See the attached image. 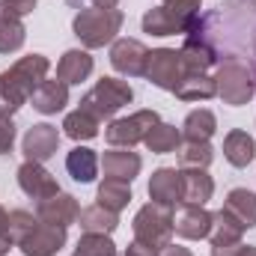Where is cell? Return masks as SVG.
I'll use <instances>...</instances> for the list:
<instances>
[{
    "label": "cell",
    "instance_id": "37",
    "mask_svg": "<svg viewBox=\"0 0 256 256\" xmlns=\"http://www.w3.org/2000/svg\"><path fill=\"white\" fill-rule=\"evenodd\" d=\"M126 256H158V250H152L149 244H143V242L134 238V242L126 248Z\"/></svg>",
    "mask_w": 256,
    "mask_h": 256
},
{
    "label": "cell",
    "instance_id": "19",
    "mask_svg": "<svg viewBox=\"0 0 256 256\" xmlns=\"http://www.w3.org/2000/svg\"><path fill=\"white\" fill-rule=\"evenodd\" d=\"M30 102H33V110H39L45 116H54V114L66 110V104H68V84H63V80H48L45 78L36 86V92L30 96Z\"/></svg>",
    "mask_w": 256,
    "mask_h": 256
},
{
    "label": "cell",
    "instance_id": "33",
    "mask_svg": "<svg viewBox=\"0 0 256 256\" xmlns=\"http://www.w3.org/2000/svg\"><path fill=\"white\" fill-rule=\"evenodd\" d=\"M72 256H116V244L110 242V236L102 232H84L74 244Z\"/></svg>",
    "mask_w": 256,
    "mask_h": 256
},
{
    "label": "cell",
    "instance_id": "41",
    "mask_svg": "<svg viewBox=\"0 0 256 256\" xmlns=\"http://www.w3.org/2000/svg\"><path fill=\"white\" fill-rule=\"evenodd\" d=\"M0 232H9V212L0 206Z\"/></svg>",
    "mask_w": 256,
    "mask_h": 256
},
{
    "label": "cell",
    "instance_id": "16",
    "mask_svg": "<svg viewBox=\"0 0 256 256\" xmlns=\"http://www.w3.org/2000/svg\"><path fill=\"white\" fill-rule=\"evenodd\" d=\"M78 214H80L78 200L63 191L42 200V202H36V218L45 220V224H54V226H66L68 230L72 224H78Z\"/></svg>",
    "mask_w": 256,
    "mask_h": 256
},
{
    "label": "cell",
    "instance_id": "8",
    "mask_svg": "<svg viewBox=\"0 0 256 256\" xmlns=\"http://www.w3.org/2000/svg\"><path fill=\"white\" fill-rule=\"evenodd\" d=\"M161 122L158 110H137L122 120H110V126L104 128V140L110 143V149H131L137 143L146 140V134Z\"/></svg>",
    "mask_w": 256,
    "mask_h": 256
},
{
    "label": "cell",
    "instance_id": "11",
    "mask_svg": "<svg viewBox=\"0 0 256 256\" xmlns=\"http://www.w3.org/2000/svg\"><path fill=\"white\" fill-rule=\"evenodd\" d=\"M146 60H149V48L140 39L122 36L110 45V66L122 78H143L146 74Z\"/></svg>",
    "mask_w": 256,
    "mask_h": 256
},
{
    "label": "cell",
    "instance_id": "4",
    "mask_svg": "<svg viewBox=\"0 0 256 256\" xmlns=\"http://www.w3.org/2000/svg\"><path fill=\"white\" fill-rule=\"evenodd\" d=\"M134 238L149 244L152 250H164L173 238V208L161 206V202H146L143 208H137L134 220H131Z\"/></svg>",
    "mask_w": 256,
    "mask_h": 256
},
{
    "label": "cell",
    "instance_id": "9",
    "mask_svg": "<svg viewBox=\"0 0 256 256\" xmlns=\"http://www.w3.org/2000/svg\"><path fill=\"white\" fill-rule=\"evenodd\" d=\"M68 242V230L66 226H54V224H45L36 218V224L24 232V238L15 244L21 248L24 256H57Z\"/></svg>",
    "mask_w": 256,
    "mask_h": 256
},
{
    "label": "cell",
    "instance_id": "14",
    "mask_svg": "<svg viewBox=\"0 0 256 256\" xmlns=\"http://www.w3.org/2000/svg\"><path fill=\"white\" fill-rule=\"evenodd\" d=\"M212 220H214V214H212L206 206H182V208L173 214V232H176L179 238L200 242V238H208Z\"/></svg>",
    "mask_w": 256,
    "mask_h": 256
},
{
    "label": "cell",
    "instance_id": "21",
    "mask_svg": "<svg viewBox=\"0 0 256 256\" xmlns=\"http://www.w3.org/2000/svg\"><path fill=\"white\" fill-rule=\"evenodd\" d=\"M182 173V206H206L214 194V179L206 170H179Z\"/></svg>",
    "mask_w": 256,
    "mask_h": 256
},
{
    "label": "cell",
    "instance_id": "29",
    "mask_svg": "<svg viewBox=\"0 0 256 256\" xmlns=\"http://www.w3.org/2000/svg\"><path fill=\"white\" fill-rule=\"evenodd\" d=\"M98 206H104V208H110V212H122L128 202L134 200L131 196V182H122V179H104L102 185H98Z\"/></svg>",
    "mask_w": 256,
    "mask_h": 256
},
{
    "label": "cell",
    "instance_id": "12",
    "mask_svg": "<svg viewBox=\"0 0 256 256\" xmlns=\"http://www.w3.org/2000/svg\"><path fill=\"white\" fill-rule=\"evenodd\" d=\"M60 149V131L51 122H36L33 128H27L24 140H21V152H24V161H36V164H45L48 158H54Z\"/></svg>",
    "mask_w": 256,
    "mask_h": 256
},
{
    "label": "cell",
    "instance_id": "28",
    "mask_svg": "<svg viewBox=\"0 0 256 256\" xmlns=\"http://www.w3.org/2000/svg\"><path fill=\"white\" fill-rule=\"evenodd\" d=\"M176 98H182V102H208V98H214L218 96V84H214V78L212 74H188L185 80H182V86L173 92Z\"/></svg>",
    "mask_w": 256,
    "mask_h": 256
},
{
    "label": "cell",
    "instance_id": "42",
    "mask_svg": "<svg viewBox=\"0 0 256 256\" xmlns=\"http://www.w3.org/2000/svg\"><path fill=\"white\" fill-rule=\"evenodd\" d=\"M238 256H256V244H242Z\"/></svg>",
    "mask_w": 256,
    "mask_h": 256
},
{
    "label": "cell",
    "instance_id": "30",
    "mask_svg": "<svg viewBox=\"0 0 256 256\" xmlns=\"http://www.w3.org/2000/svg\"><path fill=\"white\" fill-rule=\"evenodd\" d=\"M143 143H146L149 152H155V155H167V152H176V149L182 146V131H179L176 126H170V122H158V126L146 134Z\"/></svg>",
    "mask_w": 256,
    "mask_h": 256
},
{
    "label": "cell",
    "instance_id": "18",
    "mask_svg": "<svg viewBox=\"0 0 256 256\" xmlns=\"http://www.w3.org/2000/svg\"><path fill=\"white\" fill-rule=\"evenodd\" d=\"M143 158L131 149H108L102 155V170L108 179H122V182H134V176L140 173Z\"/></svg>",
    "mask_w": 256,
    "mask_h": 256
},
{
    "label": "cell",
    "instance_id": "22",
    "mask_svg": "<svg viewBox=\"0 0 256 256\" xmlns=\"http://www.w3.org/2000/svg\"><path fill=\"white\" fill-rule=\"evenodd\" d=\"M98 167H102V158H98L90 146H80V143H78V146L66 155V170H68V176H72L74 182H80V185L96 182Z\"/></svg>",
    "mask_w": 256,
    "mask_h": 256
},
{
    "label": "cell",
    "instance_id": "5",
    "mask_svg": "<svg viewBox=\"0 0 256 256\" xmlns=\"http://www.w3.org/2000/svg\"><path fill=\"white\" fill-rule=\"evenodd\" d=\"M214 84H218L220 102L230 104V108H242V104H248L256 96V84H254L250 68L242 63V60H236V57H226L224 63L218 66Z\"/></svg>",
    "mask_w": 256,
    "mask_h": 256
},
{
    "label": "cell",
    "instance_id": "35",
    "mask_svg": "<svg viewBox=\"0 0 256 256\" xmlns=\"http://www.w3.org/2000/svg\"><path fill=\"white\" fill-rule=\"evenodd\" d=\"M15 146V122L12 116H0V155H9Z\"/></svg>",
    "mask_w": 256,
    "mask_h": 256
},
{
    "label": "cell",
    "instance_id": "17",
    "mask_svg": "<svg viewBox=\"0 0 256 256\" xmlns=\"http://www.w3.org/2000/svg\"><path fill=\"white\" fill-rule=\"evenodd\" d=\"M149 200L161 206H179L182 202V173L176 167H158L149 179Z\"/></svg>",
    "mask_w": 256,
    "mask_h": 256
},
{
    "label": "cell",
    "instance_id": "6",
    "mask_svg": "<svg viewBox=\"0 0 256 256\" xmlns=\"http://www.w3.org/2000/svg\"><path fill=\"white\" fill-rule=\"evenodd\" d=\"M191 72L185 68V60H182V51L176 48H155L149 51V60H146V80L164 92H176L182 86V80L188 78Z\"/></svg>",
    "mask_w": 256,
    "mask_h": 256
},
{
    "label": "cell",
    "instance_id": "39",
    "mask_svg": "<svg viewBox=\"0 0 256 256\" xmlns=\"http://www.w3.org/2000/svg\"><path fill=\"white\" fill-rule=\"evenodd\" d=\"M12 248H15V242L9 238V232H0V256H9Z\"/></svg>",
    "mask_w": 256,
    "mask_h": 256
},
{
    "label": "cell",
    "instance_id": "7",
    "mask_svg": "<svg viewBox=\"0 0 256 256\" xmlns=\"http://www.w3.org/2000/svg\"><path fill=\"white\" fill-rule=\"evenodd\" d=\"M36 9V0H0V54H15L27 42L24 15Z\"/></svg>",
    "mask_w": 256,
    "mask_h": 256
},
{
    "label": "cell",
    "instance_id": "38",
    "mask_svg": "<svg viewBox=\"0 0 256 256\" xmlns=\"http://www.w3.org/2000/svg\"><path fill=\"white\" fill-rule=\"evenodd\" d=\"M158 256H194V254L188 250V248H182V244H173V242H170L164 250H158Z\"/></svg>",
    "mask_w": 256,
    "mask_h": 256
},
{
    "label": "cell",
    "instance_id": "26",
    "mask_svg": "<svg viewBox=\"0 0 256 256\" xmlns=\"http://www.w3.org/2000/svg\"><path fill=\"white\" fill-rule=\"evenodd\" d=\"M78 224H80V230H84V232L114 236V232H116V226H120V214H116V212H110V208H104V206H98V202H92V206L80 208Z\"/></svg>",
    "mask_w": 256,
    "mask_h": 256
},
{
    "label": "cell",
    "instance_id": "34",
    "mask_svg": "<svg viewBox=\"0 0 256 256\" xmlns=\"http://www.w3.org/2000/svg\"><path fill=\"white\" fill-rule=\"evenodd\" d=\"M33 224H36V214H30V212H24V208L9 212V238L18 244V242L24 238V232H27Z\"/></svg>",
    "mask_w": 256,
    "mask_h": 256
},
{
    "label": "cell",
    "instance_id": "24",
    "mask_svg": "<svg viewBox=\"0 0 256 256\" xmlns=\"http://www.w3.org/2000/svg\"><path fill=\"white\" fill-rule=\"evenodd\" d=\"M224 212L232 214L244 230H254L256 226V194L248 188H232L224 200Z\"/></svg>",
    "mask_w": 256,
    "mask_h": 256
},
{
    "label": "cell",
    "instance_id": "23",
    "mask_svg": "<svg viewBox=\"0 0 256 256\" xmlns=\"http://www.w3.org/2000/svg\"><path fill=\"white\" fill-rule=\"evenodd\" d=\"M224 158L232 164V167H248V164H254L256 158V140L248 134V131H242V128H232L226 137H224Z\"/></svg>",
    "mask_w": 256,
    "mask_h": 256
},
{
    "label": "cell",
    "instance_id": "27",
    "mask_svg": "<svg viewBox=\"0 0 256 256\" xmlns=\"http://www.w3.org/2000/svg\"><path fill=\"white\" fill-rule=\"evenodd\" d=\"M242 236H244V226L226 214L224 208L214 212V220H212V232H208V242L212 248H224V244H242Z\"/></svg>",
    "mask_w": 256,
    "mask_h": 256
},
{
    "label": "cell",
    "instance_id": "32",
    "mask_svg": "<svg viewBox=\"0 0 256 256\" xmlns=\"http://www.w3.org/2000/svg\"><path fill=\"white\" fill-rule=\"evenodd\" d=\"M179 170H188V167H196V170H208V164L214 161V149L212 143H182L179 149Z\"/></svg>",
    "mask_w": 256,
    "mask_h": 256
},
{
    "label": "cell",
    "instance_id": "25",
    "mask_svg": "<svg viewBox=\"0 0 256 256\" xmlns=\"http://www.w3.org/2000/svg\"><path fill=\"white\" fill-rule=\"evenodd\" d=\"M214 131H218V116L208 108H196L182 122V140H188V143H208Z\"/></svg>",
    "mask_w": 256,
    "mask_h": 256
},
{
    "label": "cell",
    "instance_id": "3",
    "mask_svg": "<svg viewBox=\"0 0 256 256\" xmlns=\"http://www.w3.org/2000/svg\"><path fill=\"white\" fill-rule=\"evenodd\" d=\"M131 102H134V90L128 86V80H122V78H98L96 86L80 96L78 108L92 114L102 122V120H114Z\"/></svg>",
    "mask_w": 256,
    "mask_h": 256
},
{
    "label": "cell",
    "instance_id": "36",
    "mask_svg": "<svg viewBox=\"0 0 256 256\" xmlns=\"http://www.w3.org/2000/svg\"><path fill=\"white\" fill-rule=\"evenodd\" d=\"M167 9H173V12H179V15H185V18H194V15H200V9H202V0H161Z\"/></svg>",
    "mask_w": 256,
    "mask_h": 256
},
{
    "label": "cell",
    "instance_id": "1",
    "mask_svg": "<svg viewBox=\"0 0 256 256\" xmlns=\"http://www.w3.org/2000/svg\"><path fill=\"white\" fill-rule=\"evenodd\" d=\"M48 68L51 60L45 54H27L0 72V116L18 114V108H24V102H30L36 86L48 78Z\"/></svg>",
    "mask_w": 256,
    "mask_h": 256
},
{
    "label": "cell",
    "instance_id": "20",
    "mask_svg": "<svg viewBox=\"0 0 256 256\" xmlns=\"http://www.w3.org/2000/svg\"><path fill=\"white\" fill-rule=\"evenodd\" d=\"M92 57H90V51L86 48H68L63 57H60V63H57V80H63V84H80V80H86L90 74H92Z\"/></svg>",
    "mask_w": 256,
    "mask_h": 256
},
{
    "label": "cell",
    "instance_id": "31",
    "mask_svg": "<svg viewBox=\"0 0 256 256\" xmlns=\"http://www.w3.org/2000/svg\"><path fill=\"white\" fill-rule=\"evenodd\" d=\"M63 134L72 137L74 143L92 140V137H98V120H96L92 114H86V110L78 108V110H72V114L63 120Z\"/></svg>",
    "mask_w": 256,
    "mask_h": 256
},
{
    "label": "cell",
    "instance_id": "2",
    "mask_svg": "<svg viewBox=\"0 0 256 256\" xmlns=\"http://www.w3.org/2000/svg\"><path fill=\"white\" fill-rule=\"evenodd\" d=\"M122 21H126V15L120 9H98V6H92V9H80L72 18V30L80 39V45L86 51H92V48L114 45L116 33L122 30Z\"/></svg>",
    "mask_w": 256,
    "mask_h": 256
},
{
    "label": "cell",
    "instance_id": "10",
    "mask_svg": "<svg viewBox=\"0 0 256 256\" xmlns=\"http://www.w3.org/2000/svg\"><path fill=\"white\" fill-rule=\"evenodd\" d=\"M200 15H194V18H185V15H179V12H173V9H167L164 3L161 6H152V9H146L143 12V18H140V27H143V33H149V36H188L194 33L196 27H200Z\"/></svg>",
    "mask_w": 256,
    "mask_h": 256
},
{
    "label": "cell",
    "instance_id": "40",
    "mask_svg": "<svg viewBox=\"0 0 256 256\" xmlns=\"http://www.w3.org/2000/svg\"><path fill=\"white\" fill-rule=\"evenodd\" d=\"M92 6H98V9H116V3L120 0H90Z\"/></svg>",
    "mask_w": 256,
    "mask_h": 256
},
{
    "label": "cell",
    "instance_id": "13",
    "mask_svg": "<svg viewBox=\"0 0 256 256\" xmlns=\"http://www.w3.org/2000/svg\"><path fill=\"white\" fill-rule=\"evenodd\" d=\"M18 188L27 194L30 200H36V202H42V200H48V196H54V194H60V185H57V179L45 170V164H36V161H24L21 167H18Z\"/></svg>",
    "mask_w": 256,
    "mask_h": 256
},
{
    "label": "cell",
    "instance_id": "15",
    "mask_svg": "<svg viewBox=\"0 0 256 256\" xmlns=\"http://www.w3.org/2000/svg\"><path fill=\"white\" fill-rule=\"evenodd\" d=\"M200 27H202V21H200ZM200 27L185 36V45L179 48L182 60H185V68L191 74H202V72H208L212 66L218 63V51H214V45L206 39V33Z\"/></svg>",
    "mask_w": 256,
    "mask_h": 256
}]
</instances>
